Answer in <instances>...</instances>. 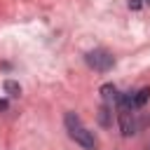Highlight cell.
I'll list each match as a JSON object with an SVG mask.
<instances>
[{"label": "cell", "instance_id": "ba28073f", "mask_svg": "<svg viewBox=\"0 0 150 150\" xmlns=\"http://www.w3.org/2000/svg\"><path fill=\"white\" fill-rule=\"evenodd\" d=\"M129 7L131 9H141V0H129Z\"/></svg>", "mask_w": 150, "mask_h": 150}, {"label": "cell", "instance_id": "52a82bcc", "mask_svg": "<svg viewBox=\"0 0 150 150\" xmlns=\"http://www.w3.org/2000/svg\"><path fill=\"white\" fill-rule=\"evenodd\" d=\"M110 110H112V105H108V103H103L101 110H98V122H101L103 127H110V115H112Z\"/></svg>", "mask_w": 150, "mask_h": 150}, {"label": "cell", "instance_id": "7a4b0ae2", "mask_svg": "<svg viewBox=\"0 0 150 150\" xmlns=\"http://www.w3.org/2000/svg\"><path fill=\"white\" fill-rule=\"evenodd\" d=\"M84 63H87L91 70H96V73H108V70L115 66V56H112L108 49L96 47V49H91V52L84 54Z\"/></svg>", "mask_w": 150, "mask_h": 150}, {"label": "cell", "instance_id": "277c9868", "mask_svg": "<svg viewBox=\"0 0 150 150\" xmlns=\"http://www.w3.org/2000/svg\"><path fill=\"white\" fill-rule=\"evenodd\" d=\"M150 101V87H141L138 91H131V108L138 110Z\"/></svg>", "mask_w": 150, "mask_h": 150}, {"label": "cell", "instance_id": "30bf717a", "mask_svg": "<svg viewBox=\"0 0 150 150\" xmlns=\"http://www.w3.org/2000/svg\"><path fill=\"white\" fill-rule=\"evenodd\" d=\"M145 2H148V5H150V0H145Z\"/></svg>", "mask_w": 150, "mask_h": 150}, {"label": "cell", "instance_id": "3957f363", "mask_svg": "<svg viewBox=\"0 0 150 150\" xmlns=\"http://www.w3.org/2000/svg\"><path fill=\"white\" fill-rule=\"evenodd\" d=\"M117 124L124 138L134 136L138 131V122H136V110L127 108V105H117Z\"/></svg>", "mask_w": 150, "mask_h": 150}, {"label": "cell", "instance_id": "9c48e42d", "mask_svg": "<svg viewBox=\"0 0 150 150\" xmlns=\"http://www.w3.org/2000/svg\"><path fill=\"white\" fill-rule=\"evenodd\" d=\"M7 105H9V103H7L5 98H0V110H7Z\"/></svg>", "mask_w": 150, "mask_h": 150}, {"label": "cell", "instance_id": "8992f818", "mask_svg": "<svg viewBox=\"0 0 150 150\" xmlns=\"http://www.w3.org/2000/svg\"><path fill=\"white\" fill-rule=\"evenodd\" d=\"M2 89H5V94H7L9 98L21 96V84H19V82H14V80H5V82H2Z\"/></svg>", "mask_w": 150, "mask_h": 150}, {"label": "cell", "instance_id": "6da1fadb", "mask_svg": "<svg viewBox=\"0 0 150 150\" xmlns=\"http://www.w3.org/2000/svg\"><path fill=\"white\" fill-rule=\"evenodd\" d=\"M63 124H66V131H68V136L77 143V145H82L84 150H96V138H94V134L82 124V120L73 112V110H68L66 112V117H63Z\"/></svg>", "mask_w": 150, "mask_h": 150}, {"label": "cell", "instance_id": "5b68a950", "mask_svg": "<svg viewBox=\"0 0 150 150\" xmlns=\"http://www.w3.org/2000/svg\"><path fill=\"white\" fill-rule=\"evenodd\" d=\"M101 98H103V103L115 105V103H117V98H120L117 87H115V84H103V87H101Z\"/></svg>", "mask_w": 150, "mask_h": 150}]
</instances>
